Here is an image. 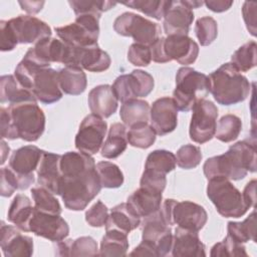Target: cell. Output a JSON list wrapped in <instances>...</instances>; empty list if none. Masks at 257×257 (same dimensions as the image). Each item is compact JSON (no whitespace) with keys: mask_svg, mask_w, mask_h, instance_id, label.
I'll return each mask as SVG.
<instances>
[{"mask_svg":"<svg viewBox=\"0 0 257 257\" xmlns=\"http://www.w3.org/2000/svg\"><path fill=\"white\" fill-rule=\"evenodd\" d=\"M203 171L208 180L215 177L241 180L248 172H256V146L247 141L237 142L223 155L207 159Z\"/></svg>","mask_w":257,"mask_h":257,"instance_id":"obj_1","label":"cell"},{"mask_svg":"<svg viewBox=\"0 0 257 257\" xmlns=\"http://www.w3.org/2000/svg\"><path fill=\"white\" fill-rule=\"evenodd\" d=\"M47 23L30 15H18L9 20L0 21V49L11 51L17 44L36 43L51 36Z\"/></svg>","mask_w":257,"mask_h":257,"instance_id":"obj_2","label":"cell"},{"mask_svg":"<svg viewBox=\"0 0 257 257\" xmlns=\"http://www.w3.org/2000/svg\"><path fill=\"white\" fill-rule=\"evenodd\" d=\"M208 77L210 92L219 104L227 106L237 104L250 94L249 80L231 62L222 64Z\"/></svg>","mask_w":257,"mask_h":257,"instance_id":"obj_3","label":"cell"},{"mask_svg":"<svg viewBox=\"0 0 257 257\" xmlns=\"http://www.w3.org/2000/svg\"><path fill=\"white\" fill-rule=\"evenodd\" d=\"M96 167L85 172L61 176L59 196L64 206L71 211H82L101 190Z\"/></svg>","mask_w":257,"mask_h":257,"instance_id":"obj_4","label":"cell"},{"mask_svg":"<svg viewBox=\"0 0 257 257\" xmlns=\"http://www.w3.org/2000/svg\"><path fill=\"white\" fill-rule=\"evenodd\" d=\"M13 133V140L36 142L45 130V114L36 101L9 104L7 107Z\"/></svg>","mask_w":257,"mask_h":257,"instance_id":"obj_5","label":"cell"},{"mask_svg":"<svg viewBox=\"0 0 257 257\" xmlns=\"http://www.w3.org/2000/svg\"><path fill=\"white\" fill-rule=\"evenodd\" d=\"M209 92L210 81L206 74L188 66L178 69L172 97L178 110L184 112L191 110L196 101L205 98Z\"/></svg>","mask_w":257,"mask_h":257,"instance_id":"obj_6","label":"cell"},{"mask_svg":"<svg viewBox=\"0 0 257 257\" xmlns=\"http://www.w3.org/2000/svg\"><path fill=\"white\" fill-rule=\"evenodd\" d=\"M207 196L217 212L225 218H240L249 209L242 193L224 177L208 180Z\"/></svg>","mask_w":257,"mask_h":257,"instance_id":"obj_7","label":"cell"},{"mask_svg":"<svg viewBox=\"0 0 257 257\" xmlns=\"http://www.w3.org/2000/svg\"><path fill=\"white\" fill-rule=\"evenodd\" d=\"M161 213L169 226L199 232L207 223L208 215L204 207L191 201H176L166 199L161 205Z\"/></svg>","mask_w":257,"mask_h":257,"instance_id":"obj_8","label":"cell"},{"mask_svg":"<svg viewBox=\"0 0 257 257\" xmlns=\"http://www.w3.org/2000/svg\"><path fill=\"white\" fill-rule=\"evenodd\" d=\"M100 17L91 14L78 15L75 21L64 26L55 27L57 36L72 47H86L97 44Z\"/></svg>","mask_w":257,"mask_h":257,"instance_id":"obj_9","label":"cell"},{"mask_svg":"<svg viewBox=\"0 0 257 257\" xmlns=\"http://www.w3.org/2000/svg\"><path fill=\"white\" fill-rule=\"evenodd\" d=\"M114 31L125 37H132L135 43L151 46L160 38L161 28L155 23L141 15L133 12H123L113 22Z\"/></svg>","mask_w":257,"mask_h":257,"instance_id":"obj_10","label":"cell"},{"mask_svg":"<svg viewBox=\"0 0 257 257\" xmlns=\"http://www.w3.org/2000/svg\"><path fill=\"white\" fill-rule=\"evenodd\" d=\"M192 110L190 139L197 144H205L215 136L218 108L212 101L203 98L196 101Z\"/></svg>","mask_w":257,"mask_h":257,"instance_id":"obj_11","label":"cell"},{"mask_svg":"<svg viewBox=\"0 0 257 257\" xmlns=\"http://www.w3.org/2000/svg\"><path fill=\"white\" fill-rule=\"evenodd\" d=\"M142 241L149 244L158 257L166 256L172 250L173 234L170 226L164 220L161 208L155 214L143 218L141 221Z\"/></svg>","mask_w":257,"mask_h":257,"instance_id":"obj_12","label":"cell"},{"mask_svg":"<svg viewBox=\"0 0 257 257\" xmlns=\"http://www.w3.org/2000/svg\"><path fill=\"white\" fill-rule=\"evenodd\" d=\"M153 76L142 69H134L128 74L117 76L113 82L112 89L122 103L138 97L148 96L154 89Z\"/></svg>","mask_w":257,"mask_h":257,"instance_id":"obj_13","label":"cell"},{"mask_svg":"<svg viewBox=\"0 0 257 257\" xmlns=\"http://www.w3.org/2000/svg\"><path fill=\"white\" fill-rule=\"evenodd\" d=\"M44 151L36 146H24L15 150L9 159V168L15 173L19 190H26L34 183L33 172L37 170Z\"/></svg>","mask_w":257,"mask_h":257,"instance_id":"obj_14","label":"cell"},{"mask_svg":"<svg viewBox=\"0 0 257 257\" xmlns=\"http://www.w3.org/2000/svg\"><path fill=\"white\" fill-rule=\"evenodd\" d=\"M72 46L67 45L62 40L46 37L36 42L33 47L29 48L24 57L43 67H50L51 62H59L68 66Z\"/></svg>","mask_w":257,"mask_h":257,"instance_id":"obj_15","label":"cell"},{"mask_svg":"<svg viewBox=\"0 0 257 257\" xmlns=\"http://www.w3.org/2000/svg\"><path fill=\"white\" fill-rule=\"evenodd\" d=\"M106 121L93 113L86 115L75 136V148L84 154L94 155L103 145V140L106 134Z\"/></svg>","mask_w":257,"mask_h":257,"instance_id":"obj_16","label":"cell"},{"mask_svg":"<svg viewBox=\"0 0 257 257\" xmlns=\"http://www.w3.org/2000/svg\"><path fill=\"white\" fill-rule=\"evenodd\" d=\"M28 227L29 232L52 242L64 240L69 234V226L60 215L43 213L35 208Z\"/></svg>","mask_w":257,"mask_h":257,"instance_id":"obj_17","label":"cell"},{"mask_svg":"<svg viewBox=\"0 0 257 257\" xmlns=\"http://www.w3.org/2000/svg\"><path fill=\"white\" fill-rule=\"evenodd\" d=\"M31 91L36 99L44 104H51L63 95L60 88L58 71L51 67L37 69L31 78Z\"/></svg>","mask_w":257,"mask_h":257,"instance_id":"obj_18","label":"cell"},{"mask_svg":"<svg viewBox=\"0 0 257 257\" xmlns=\"http://www.w3.org/2000/svg\"><path fill=\"white\" fill-rule=\"evenodd\" d=\"M163 50L167 61L176 60L187 66L193 64L199 55V45L188 35H168L164 37Z\"/></svg>","mask_w":257,"mask_h":257,"instance_id":"obj_19","label":"cell"},{"mask_svg":"<svg viewBox=\"0 0 257 257\" xmlns=\"http://www.w3.org/2000/svg\"><path fill=\"white\" fill-rule=\"evenodd\" d=\"M151 125L159 136H166L178 125V108L172 97L156 99L150 110Z\"/></svg>","mask_w":257,"mask_h":257,"instance_id":"obj_20","label":"cell"},{"mask_svg":"<svg viewBox=\"0 0 257 257\" xmlns=\"http://www.w3.org/2000/svg\"><path fill=\"white\" fill-rule=\"evenodd\" d=\"M20 231L16 226L1 222L0 245L5 257H29L33 254V239Z\"/></svg>","mask_w":257,"mask_h":257,"instance_id":"obj_21","label":"cell"},{"mask_svg":"<svg viewBox=\"0 0 257 257\" xmlns=\"http://www.w3.org/2000/svg\"><path fill=\"white\" fill-rule=\"evenodd\" d=\"M194 13L183 0L169 1L164 15L163 27L168 35H188Z\"/></svg>","mask_w":257,"mask_h":257,"instance_id":"obj_22","label":"cell"},{"mask_svg":"<svg viewBox=\"0 0 257 257\" xmlns=\"http://www.w3.org/2000/svg\"><path fill=\"white\" fill-rule=\"evenodd\" d=\"M109 55L98 44L86 47H72L68 66H78L90 72H102L109 68Z\"/></svg>","mask_w":257,"mask_h":257,"instance_id":"obj_23","label":"cell"},{"mask_svg":"<svg viewBox=\"0 0 257 257\" xmlns=\"http://www.w3.org/2000/svg\"><path fill=\"white\" fill-rule=\"evenodd\" d=\"M172 255L174 257L206 256V247L196 231L177 227L173 235Z\"/></svg>","mask_w":257,"mask_h":257,"instance_id":"obj_24","label":"cell"},{"mask_svg":"<svg viewBox=\"0 0 257 257\" xmlns=\"http://www.w3.org/2000/svg\"><path fill=\"white\" fill-rule=\"evenodd\" d=\"M61 155L45 152L37 168L38 184L54 195H59L61 172L59 167Z\"/></svg>","mask_w":257,"mask_h":257,"instance_id":"obj_25","label":"cell"},{"mask_svg":"<svg viewBox=\"0 0 257 257\" xmlns=\"http://www.w3.org/2000/svg\"><path fill=\"white\" fill-rule=\"evenodd\" d=\"M87 103L93 114L106 118L116 111L118 99L111 85L100 84L89 91Z\"/></svg>","mask_w":257,"mask_h":257,"instance_id":"obj_26","label":"cell"},{"mask_svg":"<svg viewBox=\"0 0 257 257\" xmlns=\"http://www.w3.org/2000/svg\"><path fill=\"white\" fill-rule=\"evenodd\" d=\"M162 193L140 187L127 198V205L142 219L158 212L162 205Z\"/></svg>","mask_w":257,"mask_h":257,"instance_id":"obj_27","label":"cell"},{"mask_svg":"<svg viewBox=\"0 0 257 257\" xmlns=\"http://www.w3.org/2000/svg\"><path fill=\"white\" fill-rule=\"evenodd\" d=\"M141 218L132 210L127 203H121L110 210L104 226L105 230L115 229L128 235L130 232L141 225Z\"/></svg>","mask_w":257,"mask_h":257,"instance_id":"obj_28","label":"cell"},{"mask_svg":"<svg viewBox=\"0 0 257 257\" xmlns=\"http://www.w3.org/2000/svg\"><path fill=\"white\" fill-rule=\"evenodd\" d=\"M0 101L9 104L24 101H37L33 92L24 88L14 75H2L0 78Z\"/></svg>","mask_w":257,"mask_h":257,"instance_id":"obj_29","label":"cell"},{"mask_svg":"<svg viewBox=\"0 0 257 257\" xmlns=\"http://www.w3.org/2000/svg\"><path fill=\"white\" fill-rule=\"evenodd\" d=\"M33 212L34 206H32L30 199L26 195L18 194L9 206L7 219L21 231L29 232L28 226Z\"/></svg>","mask_w":257,"mask_h":257,"instance_id":"obj_30","label":"cell"},{"mask_svg":"<svg viewBox=\"0 0 257 257\" xmlns=\"http://www.w3.org/2000/svg\"><path fill=\"white\" fill-rule=\"evenodd\" d=\"M127 144L126 126L121 122H114L110 125L101 147V156L105 159H115L126 150Z\"/></svg>","mask_w":257,"mask_h":257,"instance_id":"obj_31","label":"cell"},{"mask_svg":"<svg viewBox=\"0 0 257 257\" xmlns=\"http://www.w3.org/2000/svg\"><path fill=\"white\" fill-rule=\"evenodd\" d=\"M61 90L69 95L81 94L87 85L86 74L78 66H65L58 71Z\"/></svg>","mask_w":257,"mask_h":257,"instance_id":"obj_32","label":"cell"},{"mask_svg":"<svg viewBox=\"0 0 257 257\" xmlns=\"http://www.w3.org/2000/svg\"><path fill=\"white\" fill-rule=\"evenodd\" d=\"M151 106L144 99H131L123 102L120 106L119 116L125 126L132 127L138 123L148 122Z\"/></svg>","mask_w":257,"mask_h":257,"instance_id":"obj_33","label":"cell"},{"mask_svg":"<svg viewBox=\"0 0 257 257\" xmlns=\"http://www.w3.org/2000/svg\"><path fill=\"white\" fill-rule=\"evenodd\" d=\"M177 165L176 156L167 150H156L149 154L145 164L144 172L166 177L167 174L175 170Z\"/></svg>","mask_w":257,"mask_h":257,"instance_id":"obj_34","label":"cell"},{"mask_svg":"<svg viewBox=\"0 0 257 257\" xmlns=\"http://www.w3.org/2000/svg\"><path fill=\"white\" fill-rule=\"evenodd\" d=\"M128 249L127 234L115 229L105 230L101 239L99 256H125Z\"/></svg>","mask_w":257,"mask_h":257,"instance_id":"obj_35","label":"cell"},{"mask_svg":"<svg viewBox=\"0 0 257 257\" xmlns=\"http://www.w3.org/2000/svg\"><path fill=\"white\" fill-rule=\"evenodd\" d=\"M227 231L230 237L240 243L255 241L256 235V211L254 210L242 222H228Z\"/></svg>","mask_w":257,"mask_h":257,"instance_id":"obj_36","label":"cell"},{"mask_svg":"<svg viewBox=\"0 0 257 257\" xmlns=\"http://www.w3.org/2000/svg\"><path fill=\"white\" fill-rule=\"evenodd\" d=\"M242 131L241 118L235 114L223 115L217 125L215 132V138L223 143H230L235 141Z\"/></svg>","mask_w":257,"mask_h":257,"instance_id":"obj_37","label":"cell"},{"mask_svg":"<svg viewBox=\"0 0 257 257\" xmlns=\"http://www.w3.org/2000/svg\"><path fill=\"white\" fill-rule=\"evenodd\" d=\"M31 196L34 202V208L37 211L53 215L61 214L62 209L58 200L47 189L41 186L33 188L31 189Z\"/></svg>","mask_w":257,"mask_h":257,"instance_id":"obj_38","label":"cell"},{"mask_svg":"<svg viewBox=\"0 0 257 257\" xmlns=\"http://www.w3.org/2000/svg\"><path fill=\"white\" fill-rule=\"evenodd\" d=\"M96 171L102 188L115 189L123 184V174L119 167L108 161H101L96 164Z\"/></svg>","mask_w":257,"mask_h":257,"instance_id":"obj_39","label":"cell"},{"mask_svg":"<svg viewBox=\"0 0 257 257\" xmlns=\"http://www.w3.org/2000/svg\"><path fill=\"white\" fill-rule=\"evenodd\" d=\"M156 132L148 122L138 123L127 132V142L132 147L139 149H148L156 141Z\"/></svg>","mask_w":257,"mask_h":257,"instance_id":"obj_40","label":"cell"},{"mask_svg":"<svg viewBox=\"0 0 257 257\" xmlns=\"http://www.w3.org/2000/svg\"><path fill=\"white\" fill-rule=\"evenodd\" d=\"M256 42L249 41L240 46L231 56V63L240 71L246 72L256 66Z\"/></svg>","mask_w":257,"mask_h":257,"instance_id":"obj_41","label":"cell"},{"mask_svg":"<svg viewBox=\"0 0 257 257\" xmlns=\"http://www.w3.org/2000/svg\"><path fill=\"white\" fill-rule=\"evenodd\" d=\"M123 5L139 10L147 16L161 20L164 18L169 1L165 0H132L122 2Z\"/></svg>","mask_w":257,"mask_h":257,"instance_id":"obj_42","label":"cell"},{"mask_svg":"<svg viewBox=\"0 0 257 257\" xmlns=\"http://www.w3.org/2000/svg\"><path fill=\"white\" fill-rule=\"evenodd\" d=\"M68 4L74 11L75 15L91 14L100 17L101 13L107 11L116 5V2L96 0V1H68Z\"/></svg>","mask_w":257,"mask_h":257,"instance_id":"obj_43","label":"cell"},{"mask_svg":"<svg viewBox=\"0 0 257 257\" xmlns=\"http://www.w3.org/2000/svg\"><path fill=\"white\" fill-rule=\"evenodd\" d=\"M195 34L202 46L210 45L218 36L217 21L210 16L199 18L195 24Z\"/></svg>","mask_w":257,"mask_h":257,"instance_id":"obj_44","label":"cell"},{"mask_svg":"<svg viewBox=\"0 0 257 257\" xmlns=\"http://www.w3.org/2000/svg\"><path fill=\"white\" fill-rule=\"evenodd\" d=\"M202 160L201 149L194 145L182 146L176 154L177 165L185 170L196 168Z\"/></svg>","mask_w":257,"mask_h":257,"instance_id":"obj_45","label":"cell"},{"mask_svg":"<svg viewBox=\"0 0 257 257\" xmlns=\"http://www.w3.org/2000/svg\"><path fill=\"white\" fill-rule=\"evenodd\" d=\"M213 257L218 256H247L246 248L243 243L234 240L232 237L227 235L221 242L216 243L210 252Z\"/></svg>","mask_w":257,"mask_h":257,"instance_id":"obj_46","label":"cell"},{"mask_svg":"<svg viewBox=\"0 0 257 257\" xmlns=\"http://www.w3.org/2000/svg\"><path fill=\"white\" fill-rule=\"evenodd\" d=\"M98 252L96 241L92 237L82 236L71 241L69 256H96Z\"/></svg>","mask_w":257,"mask_h":257,"instance_id":"obj_47","label":"cell"},{"mask_svg":"<svg viewBox=\"0 0 257 257\" xmlns=\"http://www.w3.org/2000/svg\"><path fill=\"white\" fill-rule=\"evenodd\" d=\"M127 60L136 66H148L152 61L150 46L133 43L127 50Z\"/></svg>","mask_w":257,"mask_h":257,"instance_id":"obj_48","label":"cell"},{"mask_svg":"<svg viewBox=\"0 0 257 257\" xmlns=\"http://www.w3.org/2000/svg\"><path fill=\"white\" fill-rule=\"evenodd\" d=\"M108 215L107 207L99 200L85 212V221L91 227H102L105 225Z\"/></svg>","mask_w":257,"mask_h":257,"instance_id":"obj_49","label":"cell"},{"mask_svg":"<svg viewBox=\"0 0 257 257\" xmlns=\"http://www.w3.org/2000/svg\"><path fill=\"white\" fill-rule=\"evenodd\" d=\"M1 196L10 197L16 190H19V182L15 173L9 168L1 169Z\"/></svg>","mask_w":257,"mask_h":257,"instance_id":"obj_50","label":"cell"},{"mask_svg":"<svg viewBox=\"0 0 257 257\" xmlns=\"http://www.w3.org/2000/svg\"><path fill=\"white\" fill-rule=\"evenodd\" d=\"M256 7L255 2H244L242 7L243 19L245 21L246 27L251 35L256 36Z\"/></svg>","mask_w":257,"mask_h":257,"instance_id":"obj_51","label":"cell"},{"mask_svg":"<svg viewBox=\"0 0 257 257\" xmlns=\"http://www.w3.org/2000/svg\"><path fill=\"white\" fill-rule=\"evenodd\" d=\"M242 196L247 206L255 208L256 202V180H251L244 188Z\"/></svg>","mask_w":257,"mask_h":257,"instance_id":"obj_52","label":"cell"},{"mask_svg":"<svg viewBox=\"0 0 257 257\" xmlns=\"http://www.w3.org/2000/svg\"><path fill=\"white\" fill-rule=\"evenodd\" d=\"M204 4L207 6L208 9H210L213 12H224L227 11L232 5L233 1H226V0H209L205 1Z\"/></svg>","mask_w":257,"mask_h":257,"instance_id":"obj_53","label":"cell"},{"mask_svg":"<svg viewBox=\"0 0 257 257\" xmlns=\"http://www.w3.org/2000/svg\"><path fill=\"white\" fill-rule=\"evenodd\" d=\"M131 256H153L158 257L156 251L146 242L142 241L131 253Z\"/></svg>","mask_w":257,"mask_h":257,"instance_id":"obj_54","label":"cell"},{"mask_svg":"<svg viewBox=\"0 0 257 257\" xmlns=\"http://www.w3.org/2000/svg\"><path fill=\"white\" fill-rule=\"evenodd\" d=\"M18 3L22 10L30 14L38 13L44 5V1H19Z\"/></svg>","mask_w":257,"mask_h":257,"instance_id":"obj_55","label":"cell"},{"mask_svg":"<svg viewBox=\"0 0 257 257\" xmlns=\"http://www.w3.org/2000/svg\"><path fill=\"white\" fill-rule=\"evenodd\" d=\"M185 2V4L189 7V8H191L192 10L194 9V8H199L200 6H202L203 4H204V2L203 1H197V0H189V1H184Z\"/></svg>","mask_w":257,"mask_h":257,"instance_id":"obj_56","label":"cell"},{"mask_svg":"<svg viewBox=\"0 0 257 257\" xmlns=\"http://www.w3.org/2000/svg\"><path fill=\"white\" fill-rule=\"evenodd\" d=\"M1 148H2V161H1V164L3 165L4 162H5V155H6L7 153H9V151H10L9 147L6 145V143L4 142L3 139L1 140Z\"/></svg>","mask_w":257,"mask_h":257,"instance_id":"obj_57","label":"cell"}]
</instances>
